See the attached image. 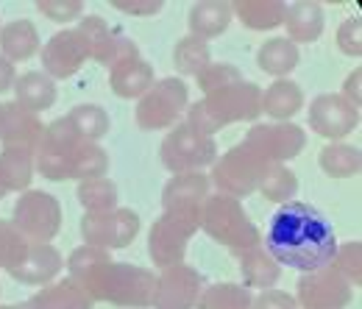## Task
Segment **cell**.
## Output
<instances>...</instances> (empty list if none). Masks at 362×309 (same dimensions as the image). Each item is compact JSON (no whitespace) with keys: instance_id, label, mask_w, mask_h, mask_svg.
Masks as SVG:
<instances>
[{"instance_id":"1","label":"cell","mask_w":362,"mask_h":309,"mask_svg":"<svg viewBox=\"0 0 362 309\" xmlns=\"http://www.w3.org/2000/svg\"><path fill=\"white\" fill-rule=\"evenodd\" d=\"M262 248L271 254L279 267L284 265L298 273H313L332 265V257L337 251V237L315 206L290 201L273 212L265 228Z\"/></svg>"},{"instance_id":"2","label":"cell","mask_w":362,"mask_h":309,"mask_svg":"<svg viewBox=\"0 0 362 309\" xmlns=\"http://www.w3.org/2000/svg\"><path fill=\"white\" fill-rule=\"evenodd\" d=\"M67 276L84 287V293L92 301H106L112 307L123 309H145L151 307L153 296V273L148 267L129 265L112 260L109 251L81 245L67 260Z\"/></svg>"},{"instance_id":"3","label":"cell","mask_w":362,"mask_h":309,"mask_svg":"<svg viewBox=\"0 0 362 309\" xmlns=\"http://www.w3.org/2000/svg\"><path fill=\"white\" fill-rule=\"evenodd\" d=\"M262 115V89L254 81H240L187 106V126L204 136H212L231 123H257Z\"/></svg>"},{"instance_id":"4","label":"cell","mask_w":362,"mask_h":309,"mask_svg":"<svg viewBox=\"0 0 362 309\" xmlns=\"http://www.w3.org/2000/svg\"><path fill=\"white\" fill-rule=\"evenodd\" d=\"M198 231L212 237L218 245L228 251H245L254 245H262V231L254 226L248 212L243 209V201L228 198L223 192H209L206 201L198 209Z\"/></svg>"},{"instance_id":"5","label":"cell","mask_w":362,"mask_h":309,"mask_svg":"<svg viewBox=\"0 0 362 309\" xmlns=\"http://www.w3.org/2000/svg\"><path fill=\"white\" fill-rule=\"evenodd\" d=\"M81 142L87 139L78 136L67 117H56L45 123L42 136L34 148V170L47 181H67L73 176V162Z\"/></svg>"},{"instance_id":"6","label":"cell","mask_w":362,"mask_h":309,"mask_svg":"<svg viewBox=\"0 0 362 309\" xmlns=\"http://www.w3.org/2000/svg\"><path fill=\"white\" fill-rule=\"evenodd\" d=\"M187 106H189V89L184 84V78L179 76L159 78L136 100V126L142 132H162V129L170 132L187 112Z\"/></svg>"},{"instance_id":"7","label":"cell","mask_w":362,"mask_h":309,"mask_svg":"<svg viewBox=\"0 0 362 309\" xmlns=\"http://www.w3.org/2000/svg\"><path fill=\"white\" fill-rule=\"evenodd\" d=\"M271 162H265L251 145L240 142L234 148H228L223 156H218V162L212 165V176L209 181L218 187V192H223L228 198H248L257 192L259 178L265 173Z\"/></svg>"},{"instance_id":"8","label":"cell","mask_w":362,"mask_h":309,"mask_svg":"<svg viewBox=\"0 0 362 309\" xmlns=\"http://www.w3.org/2000/svg\"><path fill=\"white\" fill-rule=\"evenodd\" d=\"M159 159L173 176L176 173H201L218 162V145L212 136L198 134L187 123H176L159 145Z\"/></svg>"},{"instance_id":"9","label":"cell","mask_w":362,"mask_h":309,"mask_svg":"<svg viewBox=\"0 0 362 309\" xmlns=\"http://www.w3.org/2000/svg\"><path fill=\"white\" fill-rule=\"evenodd\" d=\"M11 223L31 243H50L62 231V204L45 190H25L11 209Z\"/></svg>"},{"instance_id":"10","label":"cell","mask_w":362,"mask_h":309,"mask_svg":"<svg viewBox=\"0 0 362 309\" xmlns=\"http://www.w3.org/2000/svg\"><path fill=\"white\" fill-rule=\"evenodd\" d=\"M78 228H81L84 245L103 248V251H120L136 240L139 215L126 206H117L112 212H84Z\"/></svg>"},{"instance_id":"11","label":"cell","mask_w":362,"mask_h":309,"mask_svg":"<svg viewBox=\"0 0 362 309\" xmlns=\"http://www.w3.org/2000/svg\"><path fill=\"white\" fill-rule=\"evenodd\" d=\"M198 231V221L195 218H181V215H168L162 212V218H156V223L148 231V257L151 262L165 270L184 262L189 237Z\"/></svg>"},{"instance_id":"12","label":"cell","mask_w":362,"mask_h":309,"mask_svg":"<svg viewBox=\"0 0 362 309\" xmlns=\"http://www.w3.org/2000/svg\"><path fill=\"white\" fill-rule=\"evenodd\" d=\"M243 142L251 145L265 162L287 165L304 151L307 132L298 123H254Z\"/></svg>"},{"instance_id":"13","label":"cell","mask_w":362,"mask_h":309,"mask_svg":"<svg viewBox=\"0 0 362 309\" xmlns=\"http://www.w3.org/2000/svg\"><path fill=\"white\" fill-rule=\"evenodd\" d=\"M204 293V276L192 265L165 267L153 279V296L151 307L153 309H195L198 298Z\"/></svg>"},{"instance_id":"14","label":"cell","mask_w":362,"mask_h":309,"mask_svg":"<svg viewBox=\"0 0 362 309\" xmlns=\"http://www.w3.org/2000/svg\"><path fill=\"white\" fill-rule=\"evenodd\" d=\"M310 129L323 136L326 142H343L351 132H357L360 126V109L351 106L343 95L334 92H323L313 98L310 112H307Z\"/></svg>"},{"instance_id":"15","label":"cell","mask_w":362,"mask_h":309,"mask_svg":"<svg viewBox=\"0 0 362 309\" xmlns=\"http://www.w3.org/2000/svg\"><path fill=\"white\" fill-rule=\"evenodd\" d=\"M293 298L304 309H346L351 304V284L332 267H320L313 273H301Z\"/></svg>"},{"instance_id":"16","label":"cell","mask_w":362,"mask_h":309,"mask_svg":"<svg viewBox=\"0 0 362 309\" xmlns=\"http://www.w3.org/2000/svg\"><path fill=\"white\" fill-rule=\"evenodd\" d=\"M42 73L53 81H64L73 78L87 62H90V50L84 37L76 28H62L56 31L42 47Z\"/></svg>"},{"instance_id":"17","label":"cell","mask_w":362,"mask_h":309,"mask_svg":"<svg viewBox=\"0 0 362 309\" xmlns=\"http://www.w3.org/2000/svg\"><path fill=\"white\" fill-rule=\"evenodd\" d=\"M212 181L206 173H176L168 178L162 190V209L168 215H181V218H195L198 209L209 195Z\"/></svg>"},{"instance_id":"18","label":"cell","mask_w":362,"mask_h":309,"mask_svg":"<svg viewBox=\"0 0 362 309\" xmlns=\"http://www.w3.org/2000/svg\"><path fill=\"white\" fill-rule=\"evenodd\" d=\"M42 117L23 109L20 103H3V129H0V142L3 148H25L34 151L40 136H42Z\"/></svg>"},{"instance_id":"19","label":"cell","mask_w":362,"mask_h":309,"mask_svg":"<svg viewBox=\"0 0 362 309\" xmlns=\"http://www.w3.org/2000/svg\"><path fill=\"white\" fill-rule=\"evenodd\" d=\"M62 267H64L62 251L53 248V243H31L25 260L14 270H8V276L17 279L20 284H50L56 281Z\"/></svg>"},{"instance_id":"20","label":"cell","mask_w":362,"mask_h":309,"mask_svg":"<svg viewBox=\"0 0 362 309\" xmlns=\"http://www.w3.org/2000/svg\"><path fill=\"white\" fill-rule=\"evenodd\" d=\"M284 31L293 45H313L326 28V11L315 0H298L284 8Z\"/></svg>"},{"instance_id":"21","label":"cell","mask_w":362,"mask_h":309,"mask_svg":"<svg viewBox=\"0 0 362 309\" xmlns=\"http://www.w3.org/2000/svg\"><path fill=\"white\" fill-rule=\"evenodd\" d=\"M156 76H153V67L142 59V56H132V59H123L117 64L109 67V87L117 98H126V100H139L148 89L153 87Z\"/></svg>"},{"instance_id":"22","label":"cell","mask_w":362,"mask_h":309,"mask_svg":"<svg viewBox=\"0 0 362 309\" xmlns=\"http://www.w3.org/2000/svg\"><path fill=\"white\" fill-rule=\"evenodd\" d=\"M90 50V59L103 64V67H112L115 64V56H117V42H120V34L117 28H112L100 14H84L78 20V28H76Z\"/></svg>"},{"instance_id":"23","label":"cell","mask_w":362,"mask_h":309,"mask_svg":"<svg viewBox=\"0 0 362 309\" xmlns=\"http://www.w3.org/2000/svg\"><path fill=\"white\" fill-rule=\"evenodd\" d=\"M92 307H95V301L84 293V287H78L70 276L40 287L25 301V309H92Z\"/></svg>"},{"instance_id":"24","label":"cell","mask_w":362,"mask_h":309,"mask_svg":"<svg viewBox=\"0 0 362 309\" xmlns=\"http://www.w3.org/2000/svg\"><path fill=\"white\" fill-rule=\"evenodd\" d=\"M231 6L223 0H204V3H195L189 6L187 11V28H189V37L195 40H215L231 25Z\"/></svg>"},{"instance_id":"25","label":"cell","mask_w":362,"mask_h":309,"mask_svg":"<svg viewBox=\"0 0 362 309\" xmlns=\"http://www.w3.org/2000/svg\"><path fill=\"white\" fill-rule=\"evenodd\" d=\"M301 109H304V89L290 78H276L262 92V115H268L271 123H293V117Z\"/></svg>"},{"instance_id":"26","label":"cell","mask_w":362,"mask_h":309,"mask_svg":"<svg viewBox=\"0 0 362 309\" xmlns=\"http://www.w3.org/2000/svg\"><path fill=\"white\" fill-rule=\"evenodd\" d=\"M237 265L243 273V287H257V290H271L273 284H279L281 279V267L273 262V257L262 248V245H254V248H245V251H237Z\"/></svg>"},{"instance_id":"27","label":"cell","mask_w":362,"mask_h":309,"mask_svg":"<svg viewBox=\"0 0 362 309\" xmlns=\"http://www.w3.org/2000/svg\"><path fill=\"white\" fill-rule=\"evenodd\" d=\"M11 89H14V103H20L23 109H28L34 115H42L56 103V81L47 78L40 70L17 76Z\"/></svg>"},{"instance_id":"28","label":"cell","mask_w":362,"mask_h":309,"mask_svg":"<svg viewBox=\"0 0 362 309\" xmlns=\"http://www.w3.org/2000/svg\"><path fill=\"white\" fill-rule=\"evenodd\" d=\"M40 53V31L31 20H11L0 28V56L14 62H28Z\"/></svg>"},{"instance_id":"29","label":"cell","mask_w":362,"mask_h":309,"mask_svg":"<svg viewBox=\"0 0 362 309\" xmlns=\"http://www.w3.org/2000/svg\"><path fill=\"white\" fill-rule=\"evenodd\" d=\"M298 62H301L298 45H293L287 37L265 40L257 50V67L273 78H290V73L298 67Z\"/></svg>"},{"instance_id":"30","label":"cell","mask_w":362,"mask_h":309,"mask_svg":"<svg viewBox=\"0 0 362 309\" xmlns=\"http://www.w3.org/2000/svg\"><path fill=\"white\" fill-rule=\"evenodd\" d=\"M231 17H237L248 31H273L284 23V3L281 0H237L228 3Z\"/></svg>"},{"instance_id":"31","label":"cell","mask_w":362,"mask_h":309,"mask_svg":"<svg viewBox=\"0 0 362 309\" xmlns=\"http://www.w3.org/2000/svg\"><path fill=\"white\" fill-rule=\"evenodd\" d=\"M34 151L3 148L0 151V187L3 192H25L34 181Z\"/></svg>"},{"instance_id":"32","label":"cell","mask_w":362,"mask_h":309,"mask_svg":"<svg viewBox=\"0 0 362 309\" xmlns=\"http://www.w3.org/2000/svg\"><path fill=\"white\" fill-rule=\"evenodd\" d=\"M317 165L329 178H354L360 176L362 156L357 145L349 142H329L317 153Z\"/></svg>"},{"instance_id":"33","label":"cell","mask_w":362,"mask_h":309,"mask_svg":"<svg viewBox=\"0 0 362 309\" xmlns=\"http://www.w3.org/2000/svg\"><path fill=\"white\" fill-rule=\"evenodd\" d=\"M251 301L254 296L248 287L234 284V281H218V284L204 287L195 309H251Z\"/></svg>"},{"instance_id":"34","label":"cell","mask_w":362,"mask_h":309,"mask_svg":"<svg viewBox=\"0 0 362 309\" xmlns=\"http://www.w3.org/2000/svg\"><path fill=\"white\" fill-rule=\"evenodd\" d=\"M76 198L84 206V212H112V209H117V198L120 195H117V184L112 178L98 176L78 181Z\"/></svg>"},{"instance_id":"35","label":"cell","mask_w":362,"mask_h":309,"mask_svg":"<svg viewBox=\"0 0 362 309\" xmlns=\"http://www.w3.org/2000/svg\"><path fill=\"white\" fill-rule=\"evenodd\" d=\"M67 120H70V126L78 132L81 139H87V142H98V139H103L109 129H112V120H109V115H106V109L103 106H98V103H78L70 115H64Z\"/></svg>"},{"instance_id":"36","label":"cell","mask_w":362,"mask_h":309,"mask_svg":"<svg viewBox=\"0 0 362 309\" xmlns=\"http://www.w3.org/2000/svg\"><path fill=\"white\" fill-rule=\"evenodd\" d=\"M212 64V50H209V42L204 40H195V37H181L176 47H173V67L181 76H198L204 67Z\"/></svg>"},{"instance_id":"37","label":"cell","mask_w":362,"mask_h":309,"mask_svg":"<svg viewBox=\"0 0 362 309\" xmlns=\"http://www.w3.org/2000/svg\"><path fill=\"white\" fill-rule=\"evenodd\" d=\"M257 192H262V198H268L273 204H290L293 195L298 192V178L287 165H268L265 173L259 178Z\"/></svg>"},{"instance_id":"38","label":"cell","mask_w":362,"mask_h":309,"mask_svg":"<svg viewBox=\"0 0 362 309\" xmlns=\"http://www.w3.org/2000/svg\"><path fill=\"white\" fill-rule=\"evenodd\" d=\"M28 248H31V240L23 237L14 223L0 221V270H6V273L14 270L25 260Z\"/></svg>"},{"instance_id":"39","label":"cell","mask_w":362,"mask_h":309,"mask_svg":"<svg viewBox=\"0 0 362 309\" xmlns=\"http://www.w3.org/2000/svg\"><path fill=\"white\" fill-rule=\"evenodd\" d=\"M109 173V153L98 142H81L76 162H73V176L76 181H87Z\"/></svg>"},{"instance_id":"40","label":"cell","mask_w":362,"mask_h":309,"mask_svg":"<svg viewBox=\"0 0 362 309\" xmlns=\"http://www.w3.org/2000/svg\"><path fill=\"white\" fill-rule=\"evenodd\" d=\"M332 270L337 276H343L351 287H360L362 284V243L360 240H351L346 245H337L334 257H332Z\"/></svg>"},{"instance_id":"41","label":"cell","mask_w":362,"mask_h":309,"mask_svg":"<svg viewBox=\"0 0 362 309\" xmlns=\"http://www.w3.org/2000/svg\"><path fill=\"white\" fill-rule=\"evenodd\" d=\"M243 81V73L240 67L234 64H226V62H212L209 67H204L198 76H195V84L204 95H212L218 89L231 87V84H240Z\"/></svg>"},{"instance_id":"42","label":"cell","mask_w":362,"mask_h":309,"mask_svg":"<svg viewBox=\"0 0 362 309\" xmlns=\"http://www.w3.org/2000/svg\"><path fill=\"white\" fill-rule=\"evenodd\" d=\"M37 11L50 23L67 25L84 17V3L81 0H37Z\"/></svg>"},{"instance_id":"43","label":"cell","mask_w":362,"mask_h":309,"mask_svg":"<svg viewBox=\"0 0 362 309\" xmlns=\"http://www.w3.org/2000/svg\"><path fill=\"white\" fill-rule=\"evenodd\" d=\"M334 42L340 47V53L351 56V59H360L362 56V20L360 17H349L340 23L337 34H334Z\"/></svg>"},{"instance_id":"44","label":"cell","mask_w":362,"mask_h":309,"mask_svg":"<svg viewBox=\"0 0 362 309\" xmlns=\"http://www.w3.org/2000/svg\"><path fill=\"white\" fill-rule=\"evenodd\" d=\"M251 309H298L296 304V298L290 296V293H284V290H262L254 301H251Z\"/></svg>"},{"instance_id":"45","label":"cell","mask_w":362,"mask_h":309,"mask_svg":"<svg viewBox=\"0 0 362 309\" xmlns=\"http://www.w3.org/2000/svg\"><path fill=\"white\" fill-rule=\"evenodd\" d=\"M112 6L132 17H153L162 11V0H112Z\"/></svg>"},{"instance_id":"46","label":"cell","mask_w":362,"mask_h":309,"mask_svg":"<svg viewBox=\"0 0 362 309\" xmlns=\"http://www.w3.org/2000/svg\"><path fill=\"white\" fill-rule=\"evenodd\" d=\"M360 81H362V70L360 67H354L349 76H346V81H343V98L351 103V106H357L360 109L362 106V95H360Z\"/></svg>"},{"instance_id":"47","label":"cell","mask_w":362,"mask_h":309,"mask_svg":"<svg viewBox=\"0 0 362 309\" xmlns=\"http://www.w3.org/2000/svg\"><path fill=\"white\" fill-rule=\"evenodd\" d=\"M14 81H17V70H14V64H11L8 59L0 56V95L14 87Z\"/></svg>"},{"instance_id":"48","label":"cell","mask_w":362,"mask_h":309,"mask_svg":"<svg viewBox=\"0 0 362 309\" xmlns=\"http://www.w3.org/2000/svg\"><path fill=\"white\" fill-rule=\"evenodd\" d=\"M0 309H25V304H0Z\"/></svg>"},{"instance_id":"49","label":"cell","mask_w":362,"mask_h":309,"mask_svg":"<svg viewBox=\"0 0 362 309\" xmlns=\"http://www.w3.org/2000/svg\"><path fill=\"white\" fill-rule=\"evenodd\" d=\"M0 129H3V103H0Z\"/></svg>"},{"instance_id":"50","label":"cell","mask_w":362,"mask_h":309,"mask_svg":"<svg viewBox=\"0 0 362 309\" xmlns=\"http://www.w3.org/2000/svg\"><path fill=\"white\" fill-rule=\"evenodd\" d=\"M3 195H6V192H3V187H0V201H3Z\"/></svg>"}]
</instances>
